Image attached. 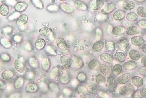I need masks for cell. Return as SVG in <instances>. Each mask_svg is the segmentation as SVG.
<instances>
[{
  "mask_svg": "<svg viewBox=\"0 0 146 98\" xmlns=\"http://www.w3.org/2000/svg\"><path fill=\"white\" fill-rule=\"evenodd\" d=\"M60 61L61 64L66 70H69L71 68L72 62L71 59L68 56L63 55L60 58Z\"/></svg>",
  "mask_w": 146,
  "mask_h": 98,
  "instance_id": "obj_1",
  "label": "cell"
},
{
  "mask_svg": "<svg viewBox=\"0 0 146 98\" xmlns=\"http://www.w3.org/2000/svg\"><path fill=\"white\" fill-rule=\"evenodd\" d=\"M14 66L18 73L23 74L25 72V66L23 61L20 60H17L14 62Z\"/></svg>",
  "mask_w": 146,
  "mask_h": 98,
  "instance_id": "obj_2",
  "label": "cell"
},
{
  "mask_svg": "<svg viewBox=\"0 0 146 98\" xmlns=\"http://www.w3.org/2000/svg\"><path fill=\"white\" fill-rule=\"evenodd\" d=\"M56 43L57 47L61 51L66 52L67 50L68 47L66 40L63 38H58L56 40Z\"/></svg>",
  "mask_w": 146,
  "mask_h": 98,
  "instance_id": "obj_3",
  "label": "cell"
},
{
  "mask_svg": "<svg viewBox=\"0 0 146 98\" xmlns=\"http://www.w3.org/2000/svg\"><path fill=\"white\" fill-rule=\"evenodd\" d=\"M100 59L105 63L111 64L113 63L114 58L111 55L108 53H102L100 56Z\"/></svg>",
  "mask_w": 146,
  "mask_h": 98,
  "instance_id": "obj_4",
  "label": "cell"
},
{
  "mask_svg": "<svg viewBox=\"0 0 146 98\" xmlns=\"http://www.w3.org/2000/svg\"><path fill=\"white\" fill-rule=\"evenodd\" d=\"M130 78H131V76L129 74L124 73L118 77L117 79V82L120 84H125L129 81Z\"/></svg>",
  "mask_w": 146,
  "mask_h": 98,
  "instance_id": "obj_5",
  "label": "cell"
},
{
  "mask_svg": "<svg viewBox=\"0 0 146 98\" xmlns=\"http://www.w3.org/2000/svg\"><path fill=\"white\" fill-rule=\"evenodd\" d=\"M108 88L110 91H114L116 90L117 83L116 80L112 77H109L107 79Z\"/></svg>",
  "mask_w": 146,
  "mask_h": 98,
  "instance_id": "obj_6",
  "label": "cell"
},
{
  "mask_svg": "<svg viewBox=\"0 0 146 98\" xmlns=\"http://www.w3.org/2000/svg\"><path fill=\"white\" fill-rule=\"evenodd\" d=\"M86 89L89 93L92 95H96L98 91V87L96 85L92 82L87 83L86 85Z\"/></svg>",
  "mask_w": 146,
  "mask_h": 98,
  "instance_id": "obj_7",
  "label": "cell"
},
{
  "mask_svg": "<svg viewBox=\"0 0 146 98\" xmlns=\"http://www.w3.org/2000/svg\"><path fill=\"white\" fill-rule=\"evenodd\" d=\"M104 43L102 40H99L94 44L92 47V50L95 53H99L104 49Z\"/></svg>",
  "mask_w": 146,
  "mask_h": 98,
  "instance_id": "obj_8",
  "label": "cell"
},
{
  "mask_svg": "<svg viewBox=\"0 0 146 98\" xmlns=\"http://www.w3.org/2000/svg\"><path fill=\"white\" fill-rule=\"evenodd\" d=\"M129 55L130 58L134 61L139 60L141 58L140 53L135 49H131L129 52Z\"/></svg>",
  "mask_w": 146,
  "mask_h": 98,
  "instance_id": "obj_9",
  "label": "cell"
},
{
  "mask_svg": "<svg viewBox=\"0 0 146 98\" xmlns=\"http://www.w3.org/2000/svg\"><path fill=\"white\" fill-rule=\"evenodd\" d=\"M135 6V3L131 1H126L122 3L121 7L124 9L127 10H131L133 9Z\"/></svg>",
  "mask_w": 146,
  "mask_h": 98,
  "instance_id": "obj_10",
  "label": "cell"
},
{
  "mask_svg": "<svg viewBox=\"0 0 146 98\" xmlns=\"http://www.w3.org/2000/svg\"><path fill=\"white\" fill-rule=\"evenodd\" d=\"M104 2L102 0H96L91 3V9L94 10H98L102 7Z\"/></svg>",
  "mask_w": 146,
  "mask_h": 98,
  "instance_id": "obj_11",
  "label": "cell"
},
{
  "mask_svg": "<svg viewBox=\"0 0 146 98\" xmlns=\"http://www.w3.org/2000/svg\"><path fill=\"white\" fill-rule=\"evenodd\" d=\"M126 32L128 35L131 36L139 34L140 32V29L137 26H130L126 29Z\"/></svg>",
  "mask_w": 146,
  "mask_h": 98,
  "instance_id": "obj_12",
  "label": "cell"
},
{
  "mask_svg": "<svg viewBox=\"0 0 146 98\" xmlns=\"http://www.w3.org/2000/svg\"><path fill=\"white\" fill-rule=\"evenodd\" d=\"M119 93L124 96H129L132 92V90L130 87L126 86H122L119 89Z\"/></svg>",
  "mask_w": 146,
  "mask_h": 98,
  "instance_id": "obj_13",
  "label": "cell"
},
{
  "mask_svg": "<svg viewBox=\"0 0 146 98\" xmlns=\"http://www.w3.org/2000/svg\"><path fill=\"white\" fill-rule=\"evenodd\" d=\"M100 72L105 76H108L110 74V68L109 65L106 64H102L100 66Z\"/></svg>",
  "mask_w": 146,
  "mask_h": 98,
  "instance_id": "obj_14",
  "label": "cell"
},
{
  "mask_svg": "<svg viewBox=\"0 0 146 98\" xmlns=\"http://www.w3.org/2000/svg\"><path fill=\"white\" fill-rule=\"evenodd\" d=\"M144 40L141 36H135L133 37L131 40V42L133 45L139 46L144 43Z\"/></svg>",
  "mask_w": 146,
  "mask_h": 98,
  "instance_id": "obj_15",
  "label": "cell"
},
{
  "mask_svg": "<svg viewBox=\"0 0 146 98\" xmlns=\"http://www.w3.org/2000/svg\"><path fill=\"white\" fill-rule=\"evenodd\" d=\"M25 91L29 93H33L38 91V87L37 85L33 83H29L25 87Z\"/></svg>",
  "mask_w": 146,
  "mask_h": 98,
  "instance_id": "obj_16",
  "label": "cell"
},
{
  "mask_svg": "<svg viewBox=\"0 0 146 98\" xmlns=\"http://www.w3.org/2000/svg\"><path fill=\"white\" fill-rule=\"evenodd\" d=\"M15 75L13 71L11 70H5L2 72V77L3 79L9 80L13 78Z\"/></svg>",
  "mask_w": 146,
  "mask_h": 98,
  "instance_id": "obj_17",
  "label": "cell"
},
{
  "mask_svg": "<svg viewBox=\"0 0 146 98\" xmlns=\"http://www.w3.org/2000/svg\"><path fill=\"white\" fill-rule=\"evenodd\" d=\"M46 44V42L44 39H38L35 42V47L37 50H41L45 48Z\"/></svg>",
  "mask_w": 146,
  "mask_h": 98,
  "instance_id": "obj_18",
  "label": "cell"
},
{
  "mask_svg": "<svg viewBox=\"0 0 146 98\" xmlns=\"http://www.w3.org/2000/svg\"><path fill=\"white\" fill-rule=\"evenodd\" d=\"M137 64L133 61H129L124 64L123 68L126 70H132L137 67Z\"/></svg>",
  "mask_w": 146,
  "mask_h": 98,
  "instance_id": "obj_19",
  "label": "cell"
},
{
  "mask_svg": "<svg viewBox=\"0 0 146 98\" xmlns=\"http://www.w3.org/2000/svg\"><path fill=\"white\" fill-rule=\"evenodd\" d=\"M133 84L135 87H140L143 84L144 81L141 77L138 76H135L133 77L131 80Z\"/></svg>",
  "mask_w": 146,
  "mask_h": 98,
  "instance_id": "obj_20",
  "label": "cell"
},
{
  "mask_svg": "<svg viewBox=\"0 0 146 98\" xmlns=\"http://www.w3.org/2000/svg\"><path fill=\"white\" fill-rule=\"evenodd\" d=\"M125 31L124 27L122 26H118L113 29L112 32L115 35H121L125 34Z\"/></svg>",
  "mask_w": 146,
  "mask_h": 98,
  "instance_id": "obj_21",
  "label": "cell"
},
{
  "mask_svg": "<svg viewBox=\"0 0 146 98\" xmlns=\"http://www.w3.org/2000/svg\"><path fill=\"white\" fill-rule=\"evenodd\" d=\"M52 30L48 27H44L39 30V32L40 35L44 37H47L51 34Z\"/></svg>",
  "mask_w": 146,
  "mask_h": 98,
  "instance_id": "obj_22",
  "label": "cell"
},
{
  "mask_svg": "<svg viewBox=\"0 0 146 98\" xmlns=\"http://www.w3.org/2000/svg\"><path fill=\"white\" fill-rule=\"evenodd\" d=\"M42 69L45 71H48L50 66V61L49 59L47 57L43 58L41 62Z\"/></svg>",
  "mask_w": 146,
  "mask_h": 98,
  "instance_id": "obj_23",
  "label": "cell"
},
{
  "mask_svg": "<svg viewBox=\"0 0 146 98\" xmlns=\"http://www.w3.org/2000/svg\"><path fill=\"white\" fill-rule=\"evenodd\" d=\"M129 44L128 40L125 39L119 43L118 45V49L121 51H125L127 49Z\"/></svg>",
  "mask_w": 146,
  "mask_h": 98,
  "instance_id": "obj_24",
  "label": "cell"
},
{
  "mask_svg": "<svg viewBox=\"0 0 146 98\" xmlns=\"http://www.w3.org/2000/svg\"><path fill=\"white\" fill-rule=\"evenodd\" d=\"M27 5L25 3L19 2L17 3L14 7L16 11L19 12L24 11L27 8Z\"/></svg>",
  "mask_w": 146,
  "mask_h": 98,
  "instance_id": "obj_25",
  "label": "cell"
},
{
  "mask_svg": "<svg viewBox=\"0 0 146 98\" xmlns=\"http://www.w3.org/2000/svg\"><path fill=\"white\" fill-rule=\"evenodd\" d=\"M28 20V17L27 15L25 14H22L18 18L17 23L19 25H23L27 23Z\"/></svg>",
  "mask_w": 146,
  "mask_h": 98,
  "instance_id": "obj_26",
  "label": "cell"
},
{
  "mask_svg": "<svg viewBox=\"0 0 146 98\" xmlns=\"http://www.w3.org/2000/svg\"><path fill=\"white\" fill-rule=\"evenodd\" d=\"M24 84V79L23 77H19L14 82V87L16 89H19L22 88Z\"/></svg>",
  "mask_w": 146,
  "mask_h": 98,
  "instance_id": "obj_27",
  "label": "cell"
},
{
  "mask_svg": "<svg viewBox=\"0 0 146 98\" xmlns=\"http://www.w3.org/2000/svg\"><path fill=\"white\" fill-rule=\"evenodd\" d=\"M115 7V5L114 3H109L106 5L103 9V11L106 13L109 14L111 13Z\"/></svg>",
  "mask_w": 146,
  "mask_h": 98,
  "instance_id": "obj_28",
  "label": "cell"
},
{
  "mask_svg": "<svg viewBox=\"0 0 146 98\" xmlns=\"http://www.w3.org/2000/svg\"><path fill=\"white\" fill-rule=\"evenodd\" d=\"M73 63L74 66L77 68H81L83 66V61L79 57H75L73 59Z\"/></svg>",
  "mask_w": 146,
  "mask_h": 98,
  "instance_id": "obj_29",
  "label": "cell"
},
{
  "mask_svg": "<svg viewBox=\"0 0 146 98\" xmlns=\"http://www.w3.org/2000/svg\"><path fill=\"white\" fill-rule=\"evenodd\" d=\"M114 57L117 61L120 62H124L126 59V57L123 53L121 52H117L114 54Z\"/></svg>",
  "mask_w": 146,
  "mask_h": 98,
  "instance_id": "obj_30",
  "label": "cell"
},
{
  "mask_svg": "<svg viewBox=\"0 0 146 98\" xmlns=\"http://www.w3.org/2000/svg\"><path fill=\"white\" fill-rule=\"evenodd\" d=\"M74 4L75 7L79 9L83 10H86V6L82 1H79V0L76 1L74 2Z\"/></svg>",
  "mask_w": 146,
  "mask_h": 98,
  "instance_id": "obj_31",
  "label": "cell"
},
{
  "mask_svg": "<svg viewBox=\"0 0 146 98\" xmlns=\"http://www.w3.org/2000/svg\"><path fill=\"white\" fill-rule=\"evenodd\" d=\"M0 13L3 16H6L9 13V9L8 6L6 5H2L0 8Z\"/></svg>",
  "mask_w": 146,
  "mask_h": 98,
  "instance_id": "obj_32",
  "label": "cell"
},
{
  "mask_svg": "<svg viewBox=\"0 0 146 98\" xmlns=\"http://www.w3.org/2000/svg\"><path fill=\"white\" fill-rule=\"evenodd\" d=\"M138 15L143 18H146V8L143 6H140L137 10Z\"/></svg>",
  "mask_w": 146,
  "mask_h": 98,
  "instance_id": "obj_33",
  "label": "cell"
},
{
  "mask_svg": "<svg viewBox=\"0 0 146 98\" xmlns=\"http://www.w3.org/2000/svg\"><path fill=\"white\" fill-rule=\"evenodd\" d=\"M125 15V13L123 12L118 11L115 12L113 14V17L115 20H121L124 19Z\"/></svg>",
  "mask_w": 146,
  "mask_h": 98,
  "instance_id": "obj_34",
  "label": "cell"
},
{
  "mask_svg": "<svg viewBox=\"0 0 146 98\" xmlns=\"http://www.w3.org/2000/svg\"><path fill=\"white\" fill-rule=\"evenodd\" d=\"M126 19L129 21L133 22L137 20L138 19L137 15L135 13H128L126 15Z\"/></svg>",
  "mask_w": 146,
  "mask_h": 98,
  "instance_id": "obj_35",
  "label": "cell"
},
{
  "mask_svg": "<svg viewBox=\"0 0 146 98\" xmlns=\"http://www.w3.org/2000/svg\"><path fill=\"white\" fill-rule=\"evenodd\" d=\"M112 71L114 75L116 76L119 75L122 71V66L120 65L117 64L113 66Z\"/></svg>",
  "mask_w": 146,
  "mask_h": 98,
  "instance_id": "obj_36",
  "label": "cell"
},
{
  "mask_svg": "<svg viewBox=\"0 0 146 98\" xmlns=\"http://www.w3.org/2000/svg\"><path fill=\"white\" fill-rule=\"evenodd\" d=\"M96 81L98 84L102 85L105 84L106 82V79L104 76L102 74H99L96 77Z\"/></svg>",
  "mask_w": 146,
  "mask_h": 98,
  "instance_id": "obj_37",
  "label": "cell"
},
{
  "mask_svg": "<svg viewBox=\"0 0 146 98\" xmlns=\"http://www.w3.org/2000/svg\"><path fill=\"white\" fill-rule=\"evenodd\" d=\"M60 7L64 12L67 13H71L73 11V9L70 5L65 3H62L60 5Z\"/></svg>",
  "mask_w": 146,
  "mask_h": 98,
  "instance_id": "obj_38",
  "label": "cell"
},
{
  "mask_svg": "<svg viewBox=\"0 0 146 98\" xmlns=\"http://www.w3.org/2000/svg\"><path fill=\"white\" fill-rule=\"evenodd\" d=\"M105 48L108 51L113 52L115 49V46L114 43L112 42H108L106 43Z\"/></svg>",
  "mask_w": 146,
  "mask_h": 98,
  "instance_id": "obj_39",
  "label": "cell"
},
{
  "mask_svg": "<svg viewBox=\"0 0 146 98\" xmlns=\"http://www.w3.org/2000/svg\"><path fill=\"white\" fill-rule=\"evenodd\" d=\"M88 66L89 68L91 70H95L98 68L99 64L96 60H93L89 62Z\"/></svg>",
  "mask_w": 146,
  "mask_h": 98,
  "instance_id": "obj_40",
  "label": "cell"
},
{
  "mask_svg": "<svg viewBox=\"0 0 146 98\" xmlns=\"http://www.w3.org/2000/svg\"><path fill=\"white\" fill-rule=\"evenodd\" d=\"M70 77L67 75L62 76L60 77V81L61 83H63V84H66L68 83L70 81Z\"/></svg>",
  "mask_w": 146,
  "mask_h": 98,
  "instance_id": "obj_41",
  "label": "cell"
},
{
  "mask_svg": "<svg viewBox=\"0 0 146 98\" xmlns=\"http://www.w3.org/2000/svg\"><path fill=\"white\" fill-rule=\"evenodd\" d=\"M86 76L84 73H80L78 74L77 79L79 81L84 82L86 80Z\"/></svg>",
  "mask_w": 146,
  "mask_h": 98,
  "instance_id": "obj_42",
  "label": "cell"
},
{
  "mask_svg": "<svg viewBox=\"0 0 146 98\" xmlns=\"http://www.w3.org/2000/svg\"><path fill=\"white\" fill-rule=\"evenodd\" d=\"M139 72L141 75L146 76V66L141 67L139 69Z\"/></svg>",
  "mask_w": 146,
  "mask_h": 98,
  "instance_id": "obj_43",
  "label": "cell"
},
{
  "mask_svg": "<svg viewBox=\"0 0 146 98\" xmlns=\"http://www.w3.org/2000/svg\"><path fill=\"white\" fill-rule=\"evenodd\" d=\"M138 25L139 27L142 28H146V21L141 20L138 22Z\"/></svg>",
  "mask_w": 146,
  "mask_h": 98,
  "instance_id": "obj_44",
  "label": "cell"
},
{
  "mask_svg": "<svg viewBox=\"0 0 146 98\" xmlns=\"http://www.w3.org/2000/svg\"><path fill=\"white\" fill-rule=\"evenodd\" d=\"M141 96L142 97L146 98V88H142L139 91Z\"/></svg>",
  "mask_w": 146,
  "mask_h": 98,
  "instance_id": "obj_45",
  "label": "cell"
},
{
  "mask_svg": "<svg viewBox=\"0 0 146 98\" xmlns=\"http://www.w3.org/2000/svg\"><path fill=\"white\" fill-rule=\"evenodd\" d=\"M106 17V15L104 14H100L97 15V19L99 20H103V19H105Z\"/></svg>",
  "mask_w": 146,
  "mask_h": 98,
  "instance_id": "obj_46",
  "label": "cell"
},
{
  "mask_svg": "<svg viewBox=\"0 0 146 98\" xmlns=\"http://www.w3.org/2000/svg\"><path fill=\"white\" fill-rule=\"evenodd\" d=\"M141 64L142 65L146 66V56L143 57V58H141Z\"/></svg>",
  "mask_w": 146,
  "mask_h": 98,
  "instance_id": "obj_47",
  "label": "cell"
},
{
  "mask_svg": "<svg viewBox=\"0 0 146 98\" xmlns=\"http://www.w3.org/2000/svg\"><path fill=\"white\" fill-rule=\"evenodd\" d=\"M141 50L143 53L146 54V44H143V45L142 46Z\"/></svg>",
  "mask_w": 146,
  "mask_h": 98,
  "instance_id": "obj_48",
  "label": "cell"
},
{
  "mask_svg": "<svg viewBox=\"0 0 146 98\" xmlns=\"http://www.w3.org/2000/svg\"><path fill=\"white\" fill-rule=\"evenodd\" d=\"M136 1L139 2L143 3L145 2V0H136Z\"/></svg>",
  "mask_w": 146,
  "mask_h": 98,
  "instance_id": "obj_49",
  "label": "cell"
},
{
  "mask_svg": "<svg viewBox=\"0 0 146 98\" xmlns=\"http://www.w3.org/2000/svg\"><path fill=\"white\" fill-rule=\"evenodd\" d=\"M58 1H61V2H66V1H67V0H58Z\"/></svg>",
  "mask_w": 146,
  "mask_h": 98,
  "instance_id": "obj_50",
  "label": "cell"
},
{
  "mask_svg": "<svg viewBox=\"0 0 146 98\" xmlns=\"http://www.w3.org/2000/svg\"><path fill=\"white\" fill-rule=\"evenodd\" d=\"M144 38H145V40H146V34L144 35Z\"/></svg>",
  "mask_w": 146,
  "mask_h": 98,
  "instance_id": "obj_51",
  "label": "cell"
}]
</instances>
